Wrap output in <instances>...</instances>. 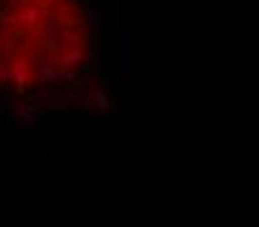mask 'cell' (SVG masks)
<instances>
[{
    "label": "cell",
    "mask_w": 259,
    "mask_h": 227,
    "mask_svg": "<svg viewBox=\"0 0 259 227\" xmlns=\"http://www.w3.org/2000/svg\"><path fill=\"white\" fill-rule=\"evenodd\" d=\"M79 21L71 0H0V81H34L66 66Z\"/></svg>",
    "instance_id": "1"
}]
</instances>
